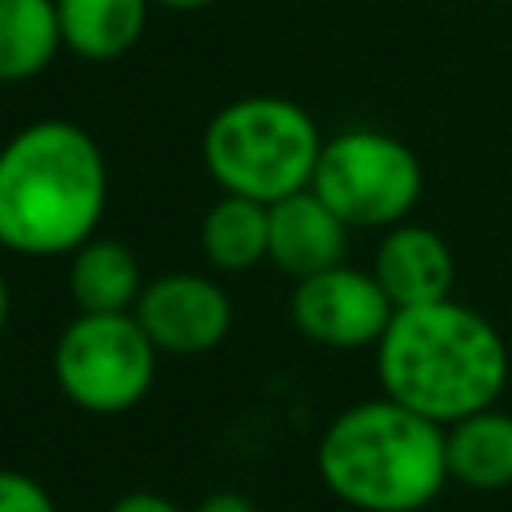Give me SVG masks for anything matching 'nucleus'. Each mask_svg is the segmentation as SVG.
<instances>
[{
  "instance_id": "nucleus-1",
  "label": "nucleus",
  "mask_w": 512,
  "mask_h": 512,
  "mask_svg": "<svg viewBox=\"0 0 512 512\" xmlns=\"http://www.w3.org/2000/svg\"><path fill=\"white\" fill-rule=\"evenodd\" d=\"M112 176L88 128L44 116L0 144V248L48 260L100 232Z\"/></svg>"
},
{
  "instance_id": "nucleus-2",
  "label": "nucleus",
  "mask_w": 512,
  "mask_h": 512,
  "mask_svg": "<svg viewBox=\"0 0 512 512\" xmlns=\"http://www.w3.org/2000/svg\"><path fill=\"white\" fill-rule=\"evenodd\" d=\"M372 352L380 392L436 424L496 404L512 376L500 328L456 296L396 308Z\"/></svg>"
},
{
  "instance_id": "nucleus-3",
  "label": "nucleus",
  "mask_w": 512,
  "mask_h": 512,
  "mask_svg": "<svg viewBox=\"0 0 512 512\" xmlns=\"http://www.w3.org/2000/svg\"><path fill=\"white\" fill-rule=\"evenodd\" d=\"M316 476L352 512H424L448 484L444 424L384 392L356 400L324 424Z\"/></svg>"
},
{
  "instance_id": "nucleus-4",
  "label": "nucleus",
  "mask_w": 512,
  "mask_h": 512,
  "mask_svg": "<svg viewBox=\"0 0 512 512\" xmlns=\"http://www.w3.org/2000/svg\"><path fill=\"white\" fill-rule=\"evenodd\" d=\"M324 132L288 96L252 92L220 104L200 136V156L220 192L272 204L312 184Z\"/></svg>"
},
{
  "instance_id": "nucleus-5",
  "label": "nucleus",
  "mask_w": 512,
  "mask_h": 512,
  "mask_svg": "<svg viewBox=\"0 0 512 512\" xmlns=\"http://www.w3.org/2000/svg\"><path fill=\"white\" fill-rule=\"evenodd\" d=\"M160 348L132 312H76L52 344L60 396L88 416H124L156 384Z\"/></svg>"
},
{
  "instance_id": "nucleus-6",
  "label": "nucleus",
  "mask_w": 512,
  "mask_h": 512,
  "mask_svg": "<svg viewBox=\"0 0 512 512\" xmlns=\"http://www.w3.org/2000/svg\"><path fill=\"white\" fill-rule=\"evenodd\" d=\"M348 228H392L424 196L420 156L384 128H344L324 136L308 184Z\"/></svg>"
},
{
  "instance_id": "nucleus-7",
  "label": "nucleus",
  "mask_w": 512,
  "mask_h": 512,
  "mask_svg": "<svg viewBox=\"0 0 512 512\" xmlns=\"http://www.w3.org/2000/svg\"><path fill=\"white\" fill-rule=\"evenodd\" d=\"M392 312L396 304L388 300L372 268H356L348 260L312 272L304 280H292V296H288L292 328L308 344L336 352L376 348Z\"/></svg>"
},
{
  "instance_id": "nucleus-8",
  "label": "nucleus",
  "mask_w": 512,
  "mask_h": 512,
  "mask_svg": "<svg viewBox=\"0 0 512 512\" xmlns=\"http://www.w3.org/2000/svg\"><path fill=\"white\" fill-rule=\"evenodd\" d=\"M132 316L160 348V356H204L232 332V300L224 284L188 268L144 280Z\"/></svg>"
},
{
  "instance_id": "nucleus-9",
  "label": "nucleus",
  "mask_w": 512,
  "mask_h": 512,
  "mask_svg": "<svg viewBox=\"0 0 512 512\" xmlns=\"http://www.w3.org/2000/svg\"><path fill=\"white\" fill-rule=\"evenodd\" d=\"M372 276L380 280V288L388 292L396 308L432 304V300L452 296L456 256L436 228L416 224L408 216L380 232L376 252H372Z\"/></svg>"
},
{
  "instance_id": "nucleus-10",
  "label": "nucleus",
  "mask_w": 512,
  "mask_h": 512,
  "mask_svg": "<svg viewBox=\"0 0 512 512\" xmlns=\"http://www.w3.org/2000/svg\"><path fill=\"white\" fill-rule=\"evenodd\" d=\"M348 232L312 188L288 192L268 204V264L288 280H304L348 256Z\"/></svg>"
},
{
  "instance_id": "nucleus-11",
  "label": "nucleus",
  "mask_w": 512,
  "mask_h": 512,
  "mask_svg": "<svg viewBox=\"0 0 512 512\" xmlns=\"http://www.w3.org/2000/svg\"><path fill=\"white\" fill-rule=\"evenodd\" d=\"M64 284L76 312H132L144 292V268L124 240L96 232L68 252Z\"/></svg>"
},
{
  "instance_id": "nucleus-12",
  "label": "nucleus",
  "mask_w": 512,
  "mask_h": 512,
  "mask_svg": "<svg viewBox=\"0 0 512 512\" xmlns=\"http://www.w3.org/2000/svg\"><path fill=\"white\" fill-rule=\"evenodd\" d=\"M444 460L448 480L472 492L512 488V412L488 404L444 424Z\"/></svg>"
},
{
  "instance_id": "nucleus-13",
  "label": "nucleus",
  "mask_w": 512,
  "mask_h": 512,
  "mask_svg": "<svg viewBox=\"0 0 512 512\" xmlns=\"http://www.w3.org/2000/svg\"><path fill=\"white\" fill-rule=\"evenodd\" d=\"M152 0H56L64 52L112 64L128 56L148 28Z\"/></svg>"
},
{
  "instance_id": "nucleus-14",
  "label": "nucleus",
  "mask_w": 512,
  "mask_h": 512,
  "mask_svg": "<svg viewBox=\"0 0 512 512\" xmlns=\"http://www.w3.org/2000/svg\"><path fill=\"white\" fill-rule=\"evenodd\" d=\"M200 252L216 272H248L268 260V204L220 192L200 216Z\"/></svg>"
},
{
  "instance_id": "nucleus-15",
  "label": "nucleus",
  "mask_w": 512,
  "mask_h": 512,
  "mask_svg": "<svg viewBox=\"0 0 512 512\" xmlns=\"http://www.w3.org/2000/svg\"><path fill=\"white\" fill-rule=\"evenodd\" d=\"M60 52L56 0H0V84L36 80Z\"/></svg>"
},
{
  "instance_id": "nucleus-16",
  "label": "nucleus",
  "mask_w": 512,
  "mask_h": 512,
  "mask_svg": "<svg viewBox=\"0 0 512 512\" xmlns=\"http://www.w3.org/2000/svg\"><path fill=\"white\" fill-rule=\"evenodd\" d=\"M0 512H60V508L36 476L20 468H0Z\"/></svg>"
},
{
  "instance_id": "nucleus-17",
  "label": "nucleus",
  "mask_w": 512,
  "mask_h": 512,
  "mask_svg": "<svg viewBox=\"0 0 512 512\" xmlns=\"http://www.w3.org/2000/svg\"><path fill=\"white\" fill-rule=\"evenodd\" d=\"M108 512H192V508H180L172 496L164 492H152V488H136V492H124L108 504Z\"/></svg>"
},
{
  "instance_id": "nucleus-18",
  "label": "nucleus",
  "mask_w": 512,
  "mask_h": 512,
  "mask_svg": "<svg viewBox=\"0 0 512 512\" xmlns=\"http://www.w3.org/2000/svg\"><path fill=\"white\" fill-rule=\"evenodd\" d=\"M192 512H260V508H256V500H252L248 492H240V488H216V492L200 496V504H196Z\"/></svg>"
},
{
  "instance_id": "nucleus-19",
  "label": "nucleus",
  "mask_w": 512,
  "mask_h": 512,
  "mask_svg": "<svg viewBox=\"0 0 512 512\" xmlns=\"http://www.w3.org/2000/svg\"><path fill=\"white\" fill-rule=\"evenodd\" d=\"M216 0H152V8H172V12H200L212 8Z\"/></svg>"
},
{
  "instance_id": "nucleus-20",
  "label": "nucleus",
  "mask_w": 512,
  "mask_h": 512,
  "mask_svg": "<svg viewBox=\"0 0 512 512\" xmlns=\"http://www.w3.org/2000/svg\"><path fill=\"white\" fill-rule=\"evenodd\" d=\"M8 320H12V288H8V276L0 272V336H4Z\"/></svg>"
}]
</instances>
